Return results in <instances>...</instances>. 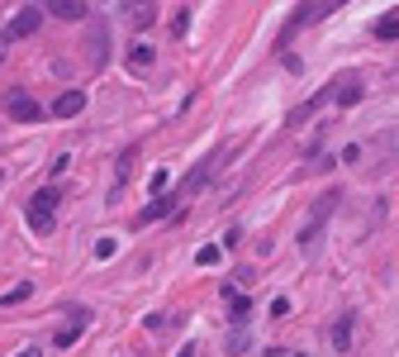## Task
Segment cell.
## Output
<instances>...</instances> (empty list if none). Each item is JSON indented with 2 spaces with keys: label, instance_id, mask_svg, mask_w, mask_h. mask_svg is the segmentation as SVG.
Here are the masks:
<instances>
[{
  "label": "cell",
  "instance_id": "6da1fadb",
  "mask_svg": "<svg viewBox=\"0 0 399 357\" xmlns=\"http://www.w3.org/2000/svg\"><path fill=\"white\" fill-rule=\"evenodd\" d=\"M338 200H343L338 191H328V195L314 200V215H309V224L299 229V252H304V257H314V252H319V234H323V224L333 220V205H338Z\"/></svg>",
  "mask_w": 399,
  "mask_h": 357
},
{
  "label": "cell",
  "instance_id": "7a4b0ae2",
  "mask_svg": "<svg viewBox=\"0 0 399 357\" xmlns=\"http://www.w3.org/2000/svg\"><path fill=\"white\" fill-rule=\"evenodd\" d=\"M5 114H10L15 124H33L43 110H38V100H33L29 91H5Z\"/></svg>",
  "mask_w": 399,
  "mask_h": 357
},
{
  "label": "cell",
  "instance_id": "3957f363",
  "mask_svg": "<svg viewBox=\"0 0 399 357\" xmlns=\"http://www.w3.org/2000/svg\"><path fill=\"white\" fill-rule=\"evenodd\" d=\"M29 33H38V10H33V5L15 10V20L5 24V43H15V38H29Z\"/></svg>",
  "mask_w": 399,
  "mask_h": 357
},
{
  "label": "cell",
  "instance_id": "277c9868",
  "mask_svg": "<svg viewBox=\"0 0 399 357\" xmlns=\"http://www.w3.org/2000/svg\"><path fill=\"white\" fill-rule=\"evenodd\" d=\"M124 62H129V72H133V77H148V72H152V62H157V53H152L148 43H133Z\"/></svg>",
  "mask_w": 399,
  "mask_h": 357
},
{
  "label": "cell",
  "instance_id": "5b68a950",
  "mask_svg": "<svg viewBox=\"0 0 399 357\" xmlns=\"http://www.w3.org/2000/svg\"><path fill=\"white\" fill-rule=\"evenodd\" d=\"M81 110H86V91H62V96L53 100L57 119H72V114H81Z\"/></svg>",
  "mask_w": 399,
  "mask_h": 357
},
{
  "label": "cell",
  "instance_id": "8992f818",
  "mask_svg": "<svg viewBox=\"0 0 399 357\" xmlns=\"http://www.w3.org/2000/svg\"><path fill=\"white\" fill-rule=\"evenodd\" d=\"M86 324H91V310H77V314H72V324H62V329H57V348H72Z\"/></svg>",
  "mask_w": 399,
  "mask_h": 357
},
{
  "label": "cell",
  "instance_id": "52a82bcc",
  "mask_svg": "<svg viewBox=\"0 0 399 357\" xmlns=\"http://www.w3.org/2000/svg\"><path fill=\"white\" fill-rule=\"evenodd\" d=\"M43 10L57 20H86V0H43Z\"/></svg>",
  "mask_w": 399,
  "mask_h": 357
},
{
  "label": "cell",
  "instance_id": "ba28073f",
  "mask_svg": "<svg viewBox=\"0 0 399 357\" xmlns=\"http://www.w3.org/2000/svg\"><path fill=\"white\" fill-rule=\"evenodd\" d=\"M361 96H366V91H361V82H357V77H347V82L333 86V100H338V105H357Z\"/></svg>",
  "mask_w": 399,
  "mask_h": 357
},
{
  "label": "cell",
  "instance_id": "9c48e42d",
  "mask_svg": "<svg viewBox=\"0 0 399 357\" xmlns=\"http://www.w3.org/2000/svg\"><path fill=\"white\" fill-rule=\"evenodd\" d=\"M133 158H138V148H124V153H119V167H114V191H119V186L129 181V172H133Z\"/></svg>",
  "mask_w": 399,
  "mask_h": 357
},
{
  "label": "cell",
  "instance_id": "30bf717a",
  "mask_svg": "<svg viewBox=\"0 0 399 357\" xmlns=\"http://www.w3.org/2000/svg\"><path fill=\"white\" fill-rule=\"evenodd\" d=\"M29 296H33V281H19V286H10V291H5V296H0V305H5V310H10V305H24Z\"/></svg>",
  "mask_w": 399,
  "mask_h": 357
},
{
  "label": "cell",
  "instance_id": "8fae6325",
  "mask_svg": "<svg viewBox=\"0 0 399 357\" xmlns=\"http://www.w3.org/2000/svg\"><path fill=\"white\" fill-rule=\"evenodd\" d=\"M91 62L105 67V29H91Z\"/></svg>",
  "mask_w": 399,
  "mask_h": 357
},
{
  "label": "cell",
  "instance_id": "7c38bea8",
  "mask_svg": "<svg viewBox=\"0 0 399 357\" xmlns=\"http://www.w3.org/2000/svg\"><path fill=\"white\" fill-rule=\"evenodd\" d=\"M347 343H352V319H338V324H333V348L347 353Z\"/></svg>",
  "mask_w": 399,
  "mask_h": 357
},
{
  "label": "cell",
  "instance_id": "4fadbf2b",
  "mask_svg": "<svg viewBox=\"0 0 399 357\" xmlns=\"http://www.w3.org/2000/svg\"><path fill=\"white\" fill-rule=\"evenodd\" d=\"M375 33H380L385 43H390V38L399 33V20H395V10H390V15H380V24H375Z\"/></svg>",
  "mask_w": 399,
  "mask_h": 357
},
{
  "label": "cell",
  "instance_id": "5bb4252c",
  "mask_svg": "<svg viewBox=\"0 0 399 357\" xmlns=\"http://www.w3.org/2000/svg\"><path fill=\"white\" fill-rule=\"evenodd\" d=\"M228 353H233V357H238V353H247V329H242V324H238L233 333H228Z\"/></svg>",
  "mask_w": 399,
  "mask_h": 357
},
{
  "label": "cell",
  "instance_id": "9a60e30c",
  "mask_svg": "<svg viewBox=\"0 0 399 357\" xmlns=\"http://www.w3.org/2000/svg\"><path fill=\"white\" fill-rule=\"evenodd\" d=\"M219 257H224V248H219V243H210V248H200V257H195V262H200V267H214Z\"/></svg>",
  "mask_w": 399,
  "mask_h": 357
},
{
  "label": "cell",
  "instance_id": "2e32d148",
  "mask_svg": "<svg viewBox=\"0 0 399 357\" xmlns=\"http://www.w3.org/2000/svg\"><path fill=\"white\" fill-rule=\"evenodd\" d=\"M171 329V314H152V319H148V333H166Z\"/></svg>",
  "mask_w": 399,
  "mask_h": 357
},
{
  "label": "cell",
  "instance_id": "e0dca14e",
  "mask_svg": "<svg viewBox=\"0 0 399 357\" xmlns=\"http://www.w3.org/2000/svg\"><path fill=\"white\" fill-rule=\"evenodd\" d=\"M15 357H38V348H24V353H15Z\"/></svg>",
  "mask_w": 399,
  "mask_h": 357
},
{
  "label": "cell",
  "instance_id": "ac0fdd59",
  "mask_svg": "<svg viewBox=\"0 0 399 357\" xmlns=\"http://www.w3.org/2000/svg\"><path fill=\"white\" fill-rule=\"evenodd\" d=\"M5 48H10V43H5V33H0V62H5Z\"/></svg>",
  "mask_w": 399,
  "mask_h": 357
}]
</instances>
